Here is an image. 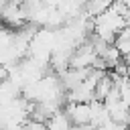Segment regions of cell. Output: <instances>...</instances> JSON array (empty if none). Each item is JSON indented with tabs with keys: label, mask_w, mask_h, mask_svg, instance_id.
Wrapping results in <instances>:
<instances>
[{
	"label": "cell",
	"mask_w": 130,
	"mask_h": 130,
	"mask_svg": "<svg viewBox=\"0 0 130 130\" xmlns=\"http://www.w3.org/2000/svg\"><path fill=\"white\" fill-rule=\"evenodd\" d=\"M45 128H47V130H73V124H71L69 116H67L63 110H59V112L51 114V116L45 120Z\"/></svg>",
	"instance_id": "obj_1"
}]
</instances>
